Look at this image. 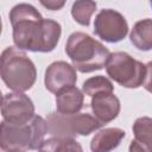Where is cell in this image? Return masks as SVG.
I'll return each mask as SVG.
<instances>
[{"mask_svg": "<svg viewBox=\"0 0 152 152\" xmlns=\"http://www.w3.org/2000/svg\"><path fill=\"white\" fill-rule=\"evenodd\" d=\"M12 36L17 48L33 52L52 51L61 38V24L44 19L30 4H18L10 12Z\"/></svg>", "mask_w": 152, "mask_h": 152, "instance_id": "cell-1", "label": "cell"}, {"mask_svg": "<svg viewBox=\"0 0 152 152\" xmlns=\"http://www.w3.org/2000/svg\"><path fill=\"white\" fill-rule=\"evenodd\" d=\"M48 133V122L36 115L25 124L2 121L0 126V148L2 151L39 150Z\"/></svg>", "mask_w": 152, "mask_h": 152, "instance_id": "cell-2", "label": "cell"}, {"mask_svg": "<svg viewBox=\"0 0 152 152\" xmlns=\"http://www.w3.org/2000/svg\"><path fill=\"white\" fill-rule=\"evenodd\" d=\"M65 52L72 65L81 72H93L106 66L109 50L84 32H74L65 44Z\"/></svg>", "mask_w": 152, "mask_h": 152, "instance_id": "cell-3", "label": "cell"}, {"mask_svg": "<svg viewBox=\"0 0 152 152\" xmlns=\"http://www.w3.org/2000/svg\"><path fill=\"white\" fill-rule=\"evenodd\" d=\"M0 75L7 88L24 93L34 84L37 70L34 63L21 49L8 46L1 53Z\"/></svg>", "mask_w": 152, "mask_h": 152, "instance_id": "cell-4", "label": "cell"}, {"mask_svg": "<svg viewBox=\"0 0 152 152\" xmlns=\"http://www.w3.org/2000/svg\"><path fill=\"white\" fill-rule=\"evenodd\" d=\"M106 71L108 76L121 87L135 89L142 86L146 76V65L134 59L127 52L118 51L110 53Z\"/></svg>", "mask_w": 152, "mask_h": 152, "instance_id": "cell-5", "label": "cell"}, {"mask_svg": "<svg viewBox=\"0 0 152 152\" xmlns=\"http://www.w3.org/2000/svg\"><path fill=\"white\" fill-rule=\"evenodd\" d=\"M46 122L49 134L70 138L76 135H89L103 125L94 115L88 113H50L46 118Z\"/></svg>", "mask_w": 152, "mask_h": 152, "instance_id": "cell-6", "label": "cell"}, {"mask_svg": "<svg viewBox=\"0 0 152 152\" xmlns=\"http://www.w3.org/2000/svg\"><path fill=\"white\" fill-rule=\"evenodd\" d=\"M94 33L104 42L118 43L128 33V24L125 17L112 8L101 10L94 20Z\"/></svg>", "mask_w": 152, "mask_h": 152, "instance_id": "cell-7", "label": "cell"}, {"mask_svg": "<svg viewBox=\"0 0 152 152\" xmlns=\"http://www.w3.org/2000/svg\"><path fill=\"white\" fill-rule=\"evenodd\" d=\"M1 114L11 124H25L34 116V104L23 91L8 93L2 96Z\"/></svg>", "mask_w": 152, "mask_h": 152, "instance_id": "cell-8", "label": "cell"}, {"mask_svg": "<svg viewBox=\"0 0 152 152\" xmlns=\"http://www.w3.org/2000/svg\"><path fill=\"white\" fill-rule=\"evenodd\" d=\"M77 81V74L74 65L64 62V61H56L51 63L46 70L44 76L45 88L53 94H57L59 90L75 86Z\"/></svg>", "mask_w": 152, "mask_h": 152, "instance_id": "cell-9", "label": "cell"}, {"mask_svg": "<svg viewBox=\"0 0 152 152\" xmlns=\"http://www.w3.org/2000/svg\"><path fill=\"white\" fill-rule=\"evenodd\" d=\"M90 108L94 116L104 125L119 115L120 100L114 95V91H101L91 96Z\"/></svg>", "mask_w": 152, "mask_h": 152, "instance_id": "cell-10", "label": "cell"}, {"mask_svg": "<svg viewBox=\"0 0 152 152\" xmlns=\"http://www.w3.org/2000/svg\"><path fill=\"white\" fill-rule=\"evenodd\" d=\"M132 129L134 139L131 141L129 151L152 152V119L147 116L138 118Z\"/></svg>", "mask_w": 152, "mask_h": 152, "instance_id": "cell-11", "label": "cell"}, {"mask_svg": "<svg viewBox=\"0 0 152 152\" xmlns=\"http://www.w3.org/2000/svg\"><path fill=\"white\" fill-rule=\"evenodd\" d=\"M84 94L75 86L66 87L56 94V108L61 114L78 113L83 107Z\"/></svg>", "mask_w": 152, "mask_h": 152, "instance_id": "cell-12", "label": "cell"}, {"mask_svg": "<svg viewBox=\"0 0 152 152\" xmlns=\"http://www.w3.org/2000/svg\"><path fill=\"white\" fill-rule=\"evenodd\" d=\"M125 135H126V132L118 127L101 129L93 137L90 141V148L94 152L112 151L119 146V144L125 138Z\"/></svg>", "mask_w": 152, "mask_h": 152, "instance_id": "cell-13", "label": "cell"}, {"mask_svg": "<svg viewBox=\"0 0 152 152\" xmlns=\"http://www.w3.org/2000/svg\"><path fill=\"white\" fill-rule=\"evenodd\" d=\"M129 40L138 50H152V19L147 18L137 21L129 33Z\"/></svg>", "mask_w": 152, "mask_h": 152, "instance_id": "cell-14", "label": "cell"}, {"mask_svg": "<svg viewBox=\"0 0 152 152\" xmlns=\"http://www.w3.org/2000/svg\"><path fill=\"white\" fill-rule=\"evenodd\" d=\"M40 151H82V146L70 137H57L51 135L48 139H44L43 144L39 147Z\"/></svg>", "mask_w": 152, "mask_h": 152, "instance_id": "cell-15", "label": "cell"}, {"mask_svg": "<svg viewBox=\"0 0 152 152\" xmlns=\"http://www.w3.org/2000/svg\"><path fill=\"white\" fill-rule=\"evenodd\" d=\"M96 11L94 0H76L71 7V15L76 23L82 26H89L90 18Z\"/></svg>", "mask_w": 152, "mask_h": 152, "instance_id": "cell-16", "label": "cell"}, {"mask_svg": "<svg viewBox=\"0 0 152 152\" xmlns=\"http://www.w3.org/2000/svg\"><path fill=\"white\" fill-rule=\"evenodd\" d=\"M82 90L86 95L91 97L93 95L101 91H114V86L107 77L97 75L86 80L82 84Z\"/></svg>", "mask_w": 152, "mask_h": 152, "instance_id": "cell-17", "label": "cell"}, {"mask_svg": "<svg viewBox=\"0 0 152 152\" xmlns=\"http://www.w3.org/2000/svg\"><path fill=\"white\" fill-rule=\"evenodd\" d=\"M40 5L50 11H59L64 7L66 0H39Z\"/></svg>", "mask_w": 152, "mask_h": 152, "instance_id": "cell-18", "label": "cell"}, {"mask_svg": "<svg viewBox=\"0 0 152 152\" xmlns=\"http://www.w3.org/2000/svg\"><path fill=\"white\" fill-rule=\"evenodd\" d=\"M142 86L147 91L152 93V61L146 64V76Z\"/></svg>", "mask_w": 152, "mask_h": 152, "instance_id": "cell-19", "label": "cell"}, {"mask_svg": "<svg viewBox=\"0 0 152 152\" xmlns=\"http://www.w3.org/2000/svg\"><path fill=\"white\" fill-rule=\"evenodd\" d=\"M150 5H151V7H152V2H150Z\"/></svg>", "mask_w": 152, "mask_h": 152, "instance_id": "cell-20", "label": "cell"}, {"mask_svg": "<svg viewBox=\"0 0 152 152\" xmlns=\"http://www.w3.org/2000/svg\"><path fill=\"white\" fill-rule=\"evenodd\" d=\"M150 2H152V0H150Z\"/></svg>", "mask_w": 152, "mask_h": 152, "instance_id": "cell-21", "label": "cell"}]
</instances>
